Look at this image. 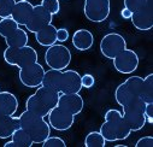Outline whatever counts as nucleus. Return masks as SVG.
<instances>
[{
	"label": "nucleus",
	"instance_id": "1",
	"mask_svg": "<svg viewBox=\"0 0 153 147\" xmlns=\"http://www.w3.org/2000/svg\"><path fill=\"white\" fill-rule=\"evenodd\" d=\"M104 118L105 121L101 124L99 131L104 136L106 142L126 140L127 137H129L131 130L127 124L126 120L123 118L121 111L116 108H110L106 111Z\"/></svg>",
	"mask_w": 153,
	"mask_h": 147
},
{
	"label": "nucleus",
	"instance_id": "2",
	"mask_svg": "<svg viewBox=\"0 0 153 147\" xmlns=\"http://www.w3.org/2000/svg\"><path fill=\"white\" fill-rule=\"evenodd\" d=\"M59 92L46 86H39L34 94H31L25 101V110L39 115L41 117H47L48 112L57 106L59 100Z\"/></svg>",
	"mask_w": 153,
	"mask_h": 147
},
{
	"label": "nucleus",
	"instance_id": "3",
	"mask_svg": "<svg viewBox=\"0 0 153 147\" xmlns=\"http://www.w3.org/2000/svg\"><path fill=\"white\" fill-rule=\"evenodd\" d=\"M18 117L21 128L30 136L34 143L41 145L51 135V125L45 121V117L35 115L28 110L23 111Z\"/></svg>",
	"mask_w": 153,
	"mask_h": 147
},
{
	"label": "nucleus",
	"instance_id": "4",
	"mask_svg": "<svg viewBox=\"0 0 153 147\" xmlns=\"http://www.w3.org/2000/svg\"><path fill=\"white\" fill-rule=\"evenodd\" d=\"M0 36L5 39L7 47L27 46L29 38L25 30H23L11 17L0 19Z\"/></svg>",
	"mask_w": 153,
	"mask_h": 147
},
{
	"label": "nucleus",
	"instance_id": "5",
	"mask_svg": "<svg viewBox=\"0 0 153 147\" xmlns=\"http://www.w3.org/2000/svg\"><path fill=\"white\" fill-rule=\"evenodd\" d=\"M4 60L12 66H17L19 69L28 66L33 63H36L39 59L37 52L31 46H22V47H7L4 51Z\"/></svg>",
	"mask_w": 153,
	"mask_h": 147
},
{
	"label": "nucleus",
	"instance_id": "6",
	"mask_svg": "<svg viewBox=\"0 0 153 147\" xmlns=\"http://www.w3.org/2000/svg\"><path fill=\"white\" fill-rule=\"evenodd\" d=\"M143 77L141 76H130L124 82H122L114 91V99L120 106H124L130 101L140 98L141 87Z\"/></svg>",
	"mask_w": 153,
	"mask_h": 147
},
{
	"label": "nucleus",
	"instance_id": "7",
	"mask_svg": "<svg viewBox=\"0 0 153 147\" xmlns=\"http://www.w3.org/2000/svg\"><path fill=\"white\" fill-rule=\"evenodd\" d=\"M145 105L146 104L142 101V99L137 98L122 107L123 118L126 120L131 131L141 130L147 122L146 116H145Z\"/></svg>",
	"mask_w": 153,
	"mask_h": 147
},
{
	"label": "nucleus",
	"instance_id": "8",
	"mask_svg": "<svg viewBox=\"0 0 153 147\" xmlns=\"http://www.w3.org/2000/svg\"><path fill=\"white\" fill-rule=\"evenodd\" d=\"M45 62L50 69L65 70L71 63V52L63 44H54L47 47L45 52Z\"/></svg>",
	"mask_w": 153,
	"mask_h": 147
},
{
	"label": "nucleus",
	"instance_id": "9",
	"mask_svg": "<svg viewBox=\"0 0 153 147\" xmlns=\"http://www.w3.org/2000/svg\"><path fill=\"white\" fill-rule=\"evenodd\" d=\"M83 12L88 21L101 23L107 19L111 12L110 0H85Z\"/></svg>",
	"mask_w": 153,
	"mask_h": 147
},
{
	"label": "nucleus",
	"instance_id": "10",
	"mask_svg": "<svg viewBox=\"0 0 153 147\" xmlns=\"http://www.w3.org/2000/svg\"><path fill=\"white\" fill-rule=\"evenodd\" d=\"M127 48V41L118 33H108L100 41V52L107 59H113Z\"/></svg>",
	"mask_w": 153,
	"mask_h": 147
},
{
	"label": "nucleus",
	"instance_id": "11",
	"mask_svg": "<svg viewBox=\"0 0 153 147\" xmlns=\"http://www.w3.org/2000/svg\"><path fill=\"white\" fill-rule=\"evenodd\" d=\"M44 75H45L44 66L39 62H36V63H33L28 66L19 69L18 77L23 86L28 88H37L39 86L42 85Z\"/></svg>",
	"mask_w": 153,
	"mask_h": 147
},
{
	"label": "nucleus",
	"instance_id": "12",
	"mask_svg": "<svg viewBox=\"0 0 153 147\" xmlns=\"http://www.w3.org/2000/svg\"><path fill=\"white\" fill-rule=\"evenodd\" d=\"M47 117H48V124L51 125V128L58 131L69 130L75 122V116L58 105L54 106L48 112Z\"/></svg>",
	"mask_w": 153,
	"mask_h": 147
},
{
	"label": "nucleus",
	"instance_id": "13",
	"mask_svg": "<svg viewBox=\"0 0 153 147\" xmlns=\"http://www.w3.org/2000/svg\"><path fill=\"white\" fill-rule=\"evenodd\" d=\"M112 60H113L114 69L121 74H124V75L133 74L137 69L139 63H140L137 53L133 50H129V48H126L123 52H121Z\"/></svg>",
	"mask_w": 153,
	"mask_h": 147
},
{
	"label": "nucleus",
	"instance_id": "14",
	"mask_svg": "<svg viewBox=\"0 0 153 147\" xmlns=\"http://www.w3.org/2000/svg\"><path fill=\"white\" fill-rule=\"evenodd\" d=\"M82 89L81 75L76 70H62L58 83L59 93H80Z\"/></svg>",
	"mask_w": 153,
	"mask_h": 147
},
{
	"label": "nucleus",
	"instance_id": "15",
	"mask_svg": "<svg viewBox=\"0 0 153 147\" xmlns=\"http://www.w3.org/2000/svg\"><path fill=\"white\" fill-rule=\"evenodd\" d=\"M52 19H53V16L41 4L34 5L33 13H31L29 21L27 22V24L24 27L27 28L28 31L35 34L36 31H39L40 29H42L46 25L51 24L52 23Z\"/></svg>",
	"mask_w": 153,
	"mask_h": 147
},
{
	"label": "nucleus",
	"instance_id": "16",
	"mask_svg": "<svg viewBox=\"0 0 153 147\" xmlns=\"http://www.w3.org/2000/svg\"><path fill=\"white\" fill-rule=\"evenodd\" d=\"M57 105L71 112L74 116H77L82 112L85 101L80 93H60Z\"/></svg>",
	"mask_w": 153,
	"mask_h": 147
},
{
	"label": "nucleus",
	"instance_id": "17",
	"mask_svg": "<svg viewBox=\"0 0 153 147\" xmlns=\"http://www.w3.org/2000/svg\"><path fill=\"white\" fill-rule=\"evenodd\" d=\"M131 23L133 25L141 31L151 30L153 27V5L146 6L139 11L131 13Z\"/></svg>",
	"mask_w": 153,
	"mask_h": 147
},
{
	"label": "nucleus",
	"instance_id": "18",
	"mask_svg": "<svg viewBox=\"0 0 153 147\" xmlns=\"http://www.w3.org/2000/svg\"><path fill=\"white\" fill-rule=\"evenodd\" d=\"M33 10H34V5L30 1H28V0H19V1H16V5L11 13V18L19 27H24L29 21L33 13Z\"/></svg>",
	"mask_w": 153,
	"mask_h": 147
},
{
	"label": "nucleus",
	"instance_id": "19",
	"mask_svg": "<svg viewBox=\"0 0 153 147\" xmlns=\"http://www.w3.org/2000/svg\"><path fill=\"white\" fill-rule=\"evenodd\" d=\"M18 110L17 97L7 91L0 92V117L1 116H13Z\"/></svg>",
	"mask_w": 153,
	"mask_h": 147
},
{
	"label": "nucleus",
	"instance_id": "20",
	"mask_svg": "<svg viewBox=\"0 0 153 147\" xmlns=\"http://www.w3.org/2000/svg\"><path fill=\"white\" fill-rule=\"evenodd\" d=\"M94 44V36L88 29H79L72 35V45L79 51H88Z\"/></svg>",
	"mask_w": 153,
	"mask_h": 147
},
{
	"label": "nucleus",
	"instance_id": "21",
	"mask_svg": "<svg viewBox=\"0 0 153 147\" xmlns=\"http://www.w3.org/2000/svg\"><path fill=\"white\" fill-rule=\"evenodd\" d=\"M35 39H36L37 44L41 46H45V47H50V46L57 44L58 42L57 41V28L52 23L46 25L45 28L35 33Z\"/></svg>",
	"mask_w": 153,
	"mask_h": 147
},
{
	"label": "nucleus",
	"instance_id": "22",
	"mask_svg": "<svg viewBox=\"0 0 153 147\" xmlns=\"http://www.w3.org/2000/svg\"><path fill=\"white\" fill-rule=\"evenodd\" d=\"M18 128H21L19 117H15V115L0 117V139L11 137V135Z\"/></svg>",
	"mask_w": 153,
	"mask_h": 147
},
{
	"label": "nucleus",
	"instance_id": "23",
	"mask_svg": "<svg viewBox=\"0 0 153 147\" xmlns=\"http://www.w3.org/2000/svg\"><path fill=\"white\" fill-rule=\"evenodd\" d=\"M34 145L30 136L22 129L18 128L11 135V141L4 143V147H31Z\"/></svg>",
	"mask_w": 153,
	"mask_h": 147
},
{
	"label": "nucleus",
	"instance_id": "24",
	"mask_svg": "<svg viewBox=\"0 0 153 147\" xmlns=\"http://www.w3.org/2000/svg\"><path fill=\"white\" fill-rule=\"evenodd\" d=\"M140 98L145 104L153 102V74H148L143 79Z\"/></svg>",
	"mask_w": 153,
	"mask_h": 147
},
{
	"label": "nucleus",
	"instance_id": "25",
	"mask_svg": "<svg viewBox=\"0 0 153 147\" xmlns=\"http://www.w3.org/2000/svg\"><path fill=\"white\" fill-rule=\"evenodd\" d=\"M106 140L100 134V131H91L85 139L86 147H105Z\"/></svg>",
	"mask_w": 153,
	"mask_h": 147
},
{
	"label": "nucleus",
	"instance_id": "26",
	"mask_svg": "<svg viewBox=\"0 0 153 147\" xmlns=\"http://www.w3.org/2000/svg\"><path fill=\"white\" fill-rule=\"evenodd\" d=\"M151 5H153V0H124V7L131 11V13Z\"/></svg>",
	"mask_w": 153,
	"mask_h": 147
},
{
	"label": "nucleus",
	"instance_id": "27",
	"mask_svg": "<svg viewBox=\"0 0 153 147\" xmlns=\"http://www.w3.org/2000/svg\"><path fill=\"white\" fill-rule=\"evenodd\" d=\"M16 0H0V18L11 17Z\"/></svg>",
	"mask_w": 153,
	"mask_h": 147
},
{
	"label": "nucleus",
	"instance_id": "28",
	"mask_svg": "<svg viewBox=\"0 0 153 147\" xmlns=\"http://www.w3.org/2000/svg\"><path fill=\"white\" fill-rule=\"evenodd\" d=\"M40 4H41L52 16L59 13V11H60L59 0H41Z\"/></svg>",
	"mask_w": 153,
	"mask_h": 147
},
{
	"label": "nucleus",
	"instance_id": "29",
	"mask_svg": "<svg viewBox=\"0 0 153 147\" xmlns=\"http://www.w3.org/2000/svg\"><path fill=\"white\" fill-rule=\"evenodd\" d=\"M42 147H66L65 141L59 136H48L42 143Z\"/></svg>",
	"mask_w": 153,
	"mask_h": 147
},
{
	"label": "nucleus",
	"instance_id": "30",
	"mask_svg": "<svg viewBox=\"0 0 153 147\" xmlns=\"http://www.w3.org/2000/svg\"><path fill=\"white\" fill-rule=\"evenodd\" d=\"M81 83H82V88H92L95 85V79L91 74H85L81 76Z\"/></svg>",
	"mask_w": 153,
	"mask_h": 147
},
{
	"label": "nucleus",
	"instance_id": "31",
	"mask_svg": "<svg viewBox=\"0 0 153 147\" xmlns=\"http://www.w3.org/2000/svg\"><path fill=\"white\" fill-rule=\"evenodd\" d=\"M135 147H153V137L143 136V137L139 139L135 143Z\"/></svg>",
	"mask_w": 153,
	"mask_h": 147
},
{
	"label": "nucleus",
	"instance_id": "32",
	"mask_svg": "<svg viewBox=\"0 0 153 147\" xmlns=\"http://www.w3.org/2000/svg\"><path fill=\"white\" fill-rule=\"evenodd\" d=\"M69 39V30L66 28H59L57 29V41L65 42Z\"/></svg>",
	"mask_w": 153,
	"mask_h": 147
},
{
	"label": "nucleus",
	"instance_id": "33",
	"mask_svg": "<svg viewBox=\"0 0 153 147\" xmlns=\"http://www.w3.org/2000/svg\"><path fill=\"white\" fill-rule=\"evenodd\" d=\"M145 116L148 123L153 122V102H148L145 105Z\"/></svg>",
	"mask_w": 153,
	"mask_h": 147
},
{
	"label": "nucleus",
	"instance_id": "34",
	"mask_svg": "<svg viewBox=\"0 0 153 147\" xmlns=\"http://www.w3.org/2000/svg\"><path fill=\"white\" fill-rule=\"evenodd\" d=\"M121 16L124 18V19H130V17H131V11H129L128 9H123L122 11H121Z\"/></svg>",
	"mask_w": 153,
	"mask_h": 147
},
{
	"label": "nucleus",
	"instance_id": "35",
	"mask_svg": "<svg viewBox=\"0 0 153 147\" xmlns=\"http://www.w3.org/2000/svg\"><path fill=\"white\" fill-rule=\"evenodd\" d=\"M114 147H128V146L127 145H116Z\"/></svg>",
	"mask_w": 153,
	"mask_h": 147
},
{
	"label": "nucleus",
	"instance_id": "36",
	"mask_svg": "<svg viewBox=\"0 0 153 147\" xmlns=\"http://www.w3.org/2000/svg\"><path fill=\"white\" fill-rule=\"evenodd\" d=\"M0 92H1V91H0Z\"/></svg>",
	"mask_w": 153,
	"mask_h": 147
}]
</instances>
